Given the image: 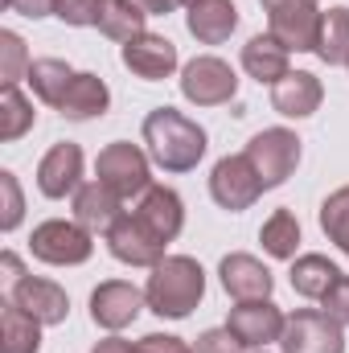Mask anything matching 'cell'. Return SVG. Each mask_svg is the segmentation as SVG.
Segmentation results:
<instances>
[{
    "label": "cell",
    "instance_id": "20",
    "mask_svg": "<svg viewBox=\"0 0 349 353\" xmlns=\"http://www.w3.org/2000/svg\"><path fill=\"white\" fill-rule=\"evenodd\" d=\"M119 201H123V197L111 193L103 181H90V185H83V189L74 193V222L87 226L90 234H94V230H111L115 218L123 214Z\"/></svg>",
    "mask_w": 349,
    "mask_h": 353
},
{
    "label": "cell",
    "instance_id": "13",
    "mask_svg": "<svg viewBox=\"0 0 349 353\" xmlns=\"http://www.w3.org/2000/svg\"><path fill=\"white\" fill-rule=\"evenodd\" d=\"M37 189L46 197H66V193H79L83 189V148L79 144H54L41 165H37Z\"/></svg>",
    "mask_w": 349,
    "mask_h": 353
},
{
    "label": "cell",
    "instance_id": "4",
    "mask_svg": "<svg viewBox=\"0 0 349 353\" xmlns=\"http://www.w3.org/2000/svg\"><path fill=\"white\" fill-rule=\"evenodd\" d=\"M148 161H152V157H144L136 144L115 140V144H107V148L99 152L94 173H99V181H103L111 193H119V197L128 201V197H144V193H148V185H152Z\"/></svg>",
    "mask_w": 349,
    "mask_h": 353
},
{
    "label": "cell",
    "instance_id": "22",
    "mask_svg": "<svg viewBox=\"0 0 349 353\" xmlns=\"http://www.w3.org/2000/svg\"><path fill=\"white\" fill-rule=\"evenodd\" d=\"M243 70L255 79V83H279L283 74H292V66H288V50L267 33V37H251L247 46H243Z\"/></svg>",
    "mask_w": 349,
    "mask_h": 353
},
{
    "label": "cell",
    "instance_id": "18",
    "mask_svg": "<svg viewBox=\"0 0 349 353\" xmlns=\"http://www.w3.org/2000/svg\"><path fill=\"white\" fill-rule=\"evenodd\" d=\"M321 99H325V87H321V79L308 74V70H292V74H283V79L271 87V107H275L279 115H288V119H308V115L321 107Z\"/></svg>",
    "mask_w": 349,
    "mask_h": 353
},
{
    "label": "cell",
    "instance_id": "28",
    "mask_svg": "<svg viewBox=\"0 0 349 353\" xmlns=\"http://www.w3.org/2000/svg\"><path fill=\"white\" fill-rule=\"evenodd\" d=\"M317 58L329 62V66H349V8H329L325 12Z\"/></svg>",
    "mask_w": 349,
    "mask_h": 353
},
{
    "label": "cell",
    "instance_id": "35",
    "mask_svg": "<svg viewBox=\"0 0 349 353\" xmlns=\"http://www.w3.org/2000/svg\"><path fill=\"white\" fill-rule=\"evenodd\" d=\"M243 345L230 337V329H206L201 337H197V350L193 353H239Z\"/></svg>",
    "mask_w": 349,
    "mask_h": 353
},
{
    "label": "cell",
    "instance_id": "11",
    "mask_svg": "<svg viewBox=\"0 0 349 353\" xmlns=\"http://www.w3.org/2000/svg\"><path fill=\"white\" fill-rule=\"evenodd\" d=\"M144 304H148V300H144L140 288H132V283H123V279H107V283H99V288L90 292V321H94L99 329H107V333H119V329H128V325L140 316Z\"/></svg>",
    "mask_w": 349,
    "mask_h": 353
},
{
    "label": "cell",
    "instance_id": "34",
    "mask_svg": "<svg viewBox=\"0 0 349 353\" xmlns=\"http://www.w3.org/2000/svg\"><path fill=\"white\" fill-rule=\"evenodd\" d=\"M321 308H325L341 329H349V275H341V279L329 288V296L321 300Z\"/></svg>",
    "mask_w": 349,
    "mask_h": 353
},
{
    "label": "cell",
    "instance_id": "1",
    "mask_svg": "<svg viewBox=\"0 0 349 353\" xmlns=\"http://www.w3.org/2000/svg\"><path fill=\"white\" fill-rule=\"evenodd\" d=\"M144 144L152 165H161L165 173H189L206 157V132L173 107H157L144 115Z\"/></svg>",
    "mask_w": 349,
    "mask_h": 353
},
{
    "label": "cell",
    "instance_id": "25",
    "mask_svg": "<svg viewBox=\"0 0 349 353\" xmlns=\"http://www.w3.org/2000/svg\"><path fill=\"white\" fill-rule=\"evenodd\" d=\"M337 279H341V271L329 263L325 255H300V259L292 263V288H296V296H304V300H325Z\"/></svg>",
    "mask_w": 349,
    "mask_h": 353
},
{
    "label": "cell",
    "instance_id": "16",
    "mask_svg": "<svg viewBox=\"0 0 349 353\" xmlns=\"http://www.w3.org/2000/svg\"><path fill=\"white\" fill-rule=\"evenodd\" d=\"M218 275H222V288L243 304V300H271V288H275V279H271V271L255 259V255H226L222 267H218Z\"/></svg>",
    "mask_w": 349,
    "mask_h": 353
},
{
    "label": "cell",
    "instance_id": "3",
    "mask_svg": "<svg viewBox=\"0 0 349 353\" xmlns=\"http://www.w3.org/2000/svg\"><path fill=\"white\" fill-rule=\"evenodd\" d=\"M267 25L271 37L292 54H317L321 46V29H325V8L317 0H283L275 8H267Z\"/></svg>",
    "mask_w": 349,
    "mask_h": 353
},
{
    "label": "cell",
    "instance_id": "36",
    "mask_svg": "<svg viewBox=\"0 0 349 353\" xmlns=\"http://www.w3.org/2000/svg\"><path fill=\"white\" fill-rule=\"evenodd\" d=\"M132 353H193L181 337H169V333H148V337H140L136 341V350Z\"/></svg>",
    "mask_w": 349,
    "mask_h": 353
},
{
    "label": "cell",
    "instance_id": "42",
    "mask_svg": "<svg viewBox=\"0 0 349 353\" xmlns=\"http://www.w3.org/2000/svg\"><path fill=\"white\" fill-rule=\"evenodd\" d=\"M181 4H193V0H181Z\"/></svg>",
    "mask_w": 349,
    "mask_h": 353
},
{
    "label": "cell",
    "instance_id": "37",
    "mask_svg": "<svg viewBox=\"0 0 349 353\" xmlns=\"http://www.w3.org/2000/svg\"><path fill=\"white\" fill-rule=\"evenodd\" d=\"M12 12H21V17H33V21H41V17H54V0H4Z\"/></svg>",
    "mask_w": 349,
    "mask_h": 353
},
{
    "label": "cell",
    "instance_id": "29",
    "mask_svg": "<svg viewBox=\"0 0 349 353\" xmlns=\"http://www.w3.org/2000/svg\"><path fill=\"white\" fill-rule=\"evenodd\" d=\"M33 119H37L33 103L17 87H4V94H0V140H21L33 128Z\"/></svg>",
    "mask_w": 349,
    "mask_h": 353
},
{
    "label": "cell",
    "instance_id": "5",
    "mask_svg": "<svg viewBox=\"0 0 349 353\" xmlns=\"http://www.w3.org/2000/svg\"><path fill=\"white\" fill-rule=\"evenodd\" d=\"M29 247H33V259H41V263H50V267H79L94 255L90 230L79 226V222H66V218L41 222V226L33 230Z\"/></svg>",
    "mask_w": 349,
    "mask_h": 353
},
{
    "label": "cell",
    "instance_id": "26",
    "mask_svg": "<svg viewBox=\"0 0 349 353\" xmlns=\"http://www.w3.org/2000/svg\"><path fill=\"white\" fill-rule=\"evenodd\" d=\"M70 83H74V70L66 62H58V58H37L29 66V87H33V94L41 103H50V107H62Z\"/></svg>",
    "mask_w": 349,
    "mask_h": 353
},
{
    "label": "cell",
    "instance_id": "8",
    "mask_svg": "<svg viewBox=\"0 0 349 353\" xmlns=\"http://www.w3.org/2000/svg\"><path fill=\"white\" fill-rule=\"evenodd\" d=\"M181 94L197 107H222L239 94V79H235L230 62H222L214 54H201L181 70Z\"/></svg>",
    "mask_w": 349,
    "mask_h": 353
},
{
    "label": "cell",
    "instance_id": "7",
    "mask_svg": "<svg viewBox=\"0 0 349 353\" xmlns=\"http://www.w3.org/2000/svg\"><path fill=\"white\" fill-rule=\"evenodd\" d=\"M247 157H251L255 173L263 176V189H275V185H283L288 176L296 173V165H300V140L288 128H263L259 136H251Z\"/></svg>",
    "mask_w": 349,
    "mask_h": 353
},
{
    "label": "cell",
    "instance_id": "30",
    "mask_svg": "<svg viewBox=\"0 0 349 353\" xmlns=\"http://www.w3.org/2000/svg\"><path fill=\"white\" fill-rule=\"evenodd\" d=\"M321 230L329 234V243H337V251L349 255V185L325 197L321 205Z\"/></svg>",
    "mask_w": 349,
    "mask_h": 353
},
{
    "label": "cell",
    "instance_id": "21",
    "mask_svg": "<svg viewBox=\"0 0 349 353\" xmlns=\"http://www.w3.org/2000/svg\"><path fill=\"white\" fill-rule=\"evenodd\" d=\"M144 21H148V12H144L140 0H99L94 25H99V33L111 37V41H123V46L136 41V37L144 33Z\"/></svg>",
    "mask_w": 349,
    "mask_h": 353
},
{
    "label": "cell",
    "instance_id": "12",
    "mask_svg": "<svg viewBox=\"0 0 349 353\" xmlns=\"http://www.w3.org/2000/svg\"><path fill=\"white\" fill-rule=\"evenodd\" d=\"M107 247L119 263L128 267H157L165 259V243L136 218V214H119L115 226L107 230Z\"/></svg>",
    "mask_w": 349,
    "mask_h": 353
},
{
    "label": "cell",
    "instance_id": "40",
    "mask_svg": "<svg viewBox=\"0 0 349 353\" xmlns=\"http://www.w3.org/2000/svg\"><path fill=\"white\" fill-rule=\"evenodd\" d=\"M140 4H144V12H148V17H165V12H173L181 0H140Z\"/></svg>",
    "mask_w": 349,
    "mask_h": 353
},
{
    "label": "cell",
    "instance_id": "15",
    "mask_svg": "<svg viewBox=\"0 0 349 353\" xmlns=\"http://www.w3.org/2000/svg\"><path fill=\"white\" fill-rule=\"evenodd\" d=\"M165 247L173 243L177 234H181V226H185V205H181V197H177L169 185H148V193L140 197V205L132 210Z\"/></svg>",
    "mask_w": 349,
    "mask_h": 353
},
{
    "label": "cell",
    "instance_id": "39",
    "mask_svg": "<svg viewBox=\"0 0 349 353\" xmlns=\"http://www.w3.org/2000/svg\"><path fill=\"white\" fill-rule=\"evenodd\" d=\"M132 350H136L132 341H123V337H107V341H99L90 353H132Z\"/></svg>",
    "mask_w": 349,
    "mask_h": 353
},
{
    "label": "cell",
    "instance_id": "17",
    "mask_svg": "<svg viewBox=\"0 0 349 353\" xmlns=\"http://www.w3.org/2000/svg\"><path fill=\"white\" fill-rule=\"evenodd\" d=\"M12 304H21V308H25L33 321H41V325H62L66 312H70L66 292H62L54 279H33V275H25V279L12 288Z\"/></svg>",
    "mask_w": 349,
    "mask_h": 353
},
{
    "label": "cell",
    "instance_id": "38",
    "mask_svg": "<svg viewBox=\"0 0 349 353\" xmlns=\"http://www.w3.org/2000/svg\"><path fill=\"white\" fill-rule=\"evenodd\" d=\"M0 271H4L0 279H4L8 288H17V283L25 279V275H21V259H17V255H4V259H0Z\"/></svg>",
    "mask_w": 349,
    "mask_h": 353
},
{
    "label": "cell",
    "instance_id": "10",
    "mask_svg": "<svg viewBox=\"0 0 349 353\" xmlns=\"http://www.w3.org/2000/svg\"><path fill=\"white\" fill-rule=\"evenodd\" d=\"M283 321L288 316L271 300H243L239 308H230L226 329H230V337L243 350H263V345H271V341L283 337Z\"/></svg>",
    "mask_w": 349,
    "mask_h": 353
},
{
    "label": "cell",
    "instance_id": "6",
    "mask_svg": "<svg viewBox=\"0 0 349 353\" xmlns=\"http://www.w3.org/2000/svg\"><path fill=\"white\" fill-rule=\"evenodd\" d=\"M283 353H346V337L341 325L325 312V308H300L283 321V337H279Z\"/></svg>",
    "mask_w": 349,
    "mask_h": 353
},
{
    "label": "cell",
    "instance_id": "33",
    "mask_svg": "<svg viewBox=\"0 0 349 353\" xmlns=\"http://www.w3.org/2000/svg\"><path fill=\"white\" fill-rule=\"evenodd\" d=\"M54 17L66 21V25H94L99 17V0H54Z\"/></svg>",
    "mask_w": 349,
    "mask_h": 353
},
{
    "label": "cell",
    "instance_id": "23",
    "mask_svg": "<svg viewBox=\"0 0 349 353\" xmlns=\"http://www.w3.org/2000/svg\"><path fill=\"white\" fill-rule=\"evenodd\" d=\"M41 350V321H33L21 304H4L0 312V353H37Z\"/></svg>",
    "mask_w": 349,
    "mask_h": 353
},
{
    "label": "cell",
    "instance_id": "41",
    "mask_svg": "<svg viewBox=\"0 0 349 353\" xmlns=\"http://www.w3.org/2000/svg\"><path fill=\"white\" fill-rule=\"evenodd\" d=\"M263 8H275V4H283V0H259Z\"/></svg>",
    "mask_w": 349,
    "mask_h": 353
},
{
    "label": "cell",
    "instance_id": "9",
    "mask_svg": "<svg viewBox=\"0 0 349 353\" xmlns=\"http://www.w3.org/2000/svg\"><path fill=\"white\" fill-rule=\"evenodd\" d=\"M210 193H214V201H218L222 210L243 214V210H251V205L259 201L263 176L255 173V165H251L247 152H243V157H222V161L214 165V173H210Z\"/></svg>",
    "mask_w": 349,
    "mask_h": 353
},
{
    "label": "cell",
    "instance_id": "27",
    "mask_svg": "<svg viewBox=\"0 0 349 353\" xmlns=\"http://www.w3.org/2000/svg\"><path fill=\"white\" fill-rule=\"evenodd\" d=\"M259 243L271 259H296V247H300V222L292 210H275L259 230Z\"/></svg>",
    "mask_w": 349,
    "mask_h": 353
},
{
    "label": "cell",
    "instance_id": "2",
    "mask_svg": "<svg viewBox=\"0 0 349 353\" xmlns=\"http://www.w3.org/2000/svg\"><path fill=\"white\" fill-rule=\"evenodd\" d=\"M201 296H206V271L189 255H165L152 267L148 288H144L148 308L165 321H185L201 304Z\"/></svg>",
    "mask_w": 349,
    "mask_h": 353
},
{
    "label": "cell",
    "instance_id": "19",
    "mask_svg": "<svg viewBox=\"0 0 349 353\" xmlns=\"http://www.w3.org/2000/svg\"><path fill=\"white\" fill-rule=\"evenodd\" d=\"M185 25L201 46H222L239 29V8L235 0H193L185 12Z\"/></svg>",
    "mask_w": 349,
    "mask_h": 353
},
{
    "label": "cell",
    "instance_id": "24",
    "mask_svg": "<svg viewBox=\"0 0 349 353\" xmlns=\"http://www.w3.org/2000/svg\"><path fill=\"white\" fill-rule=\"evenodd\" d=\"M107 103H111V90H107V83L99 74H74V83H70L58 111L66 119H94V115L107 111Z\"/></svg>",
    "mask_w": 349,
    "mask_h": 353
},
{
    "label": "cell",
    "instance_id": "14",
    "mask_svg": "<svg viewBox=\"0 0 349 353\" xmlns=\"http://www.w3.org/2000/svg\"><path fill=\"white\" fill-rule=\"evenodd\" d=\"M123 66L136 74V79H144V83H161V79H169L177 70V46L169 37H161V33H140L136 41H128L123 46Z\"/></svg>",
    "mask_w": 349,
    "mask_h": 353
},
{
    "label": "cell",
    "instance_id": "32",
    "mask_svg": "<svg viewBox=\"0 0 349 353\" xmlns=\"http://www.w3.org/2000/svg\"><path fill=\"white\" fill-rule=\"evenodd\" d=\"M0 197H4V210H0V230H17L21 226V218H25V197H21V185H17V176L0 173Z\"/></svg>",
    "mask_w": 349,
    "mask_h": 353
},
{
    "label": "cell",
    "instance_id": "31",
    "mask_svg": "<svg viewBox=\"0 0 349 353\" xmlns=\"http://www.w3.org/2000/svg\"><path fill=\"white\" fill-rule=\"evenodd\" d=\"M29 50H25V41L12 33V29H4L0 33V83L4 87H17L21 79H29Z\"/></svg>",
    "mask_w": 349,
    "mask_h": 353
}]
</instances>
